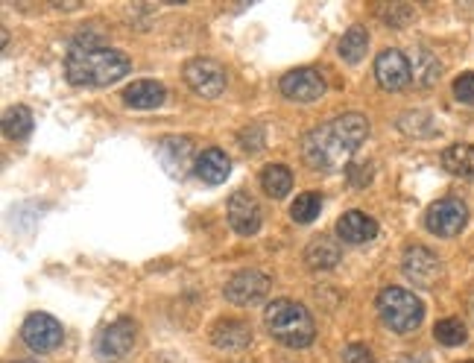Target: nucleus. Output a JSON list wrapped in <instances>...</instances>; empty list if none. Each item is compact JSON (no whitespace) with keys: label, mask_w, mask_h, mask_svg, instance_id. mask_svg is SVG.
<instances>
[{"label":"nucleus","mask_w":474,"mask_h":363,"mask_svg":"<svg viewBox=\"0 0 474 363\" xmlns=\"http://www.w3.org/2000/svg\"><path fill=\"white\" fill-rule=\"evenodd\" d=\"M62 322L50 314H30L21 326V340L33 348V352H53L62 346Z\"/></svg>","instance_id":"obj_7"},{"label":"nucleus","mask_w":474,"mask_h":363,"mask_svg":"<svg viewBox=\"0 0 474 363\" xmlns=\"http://www.w3.org/2000/svg\"><path fill=\"white\" fill-rule=\"evenodd\" d=\"M193 173L200 176L205 185H220V182H226L229 173H232V162H229V155L217 150V147H211V150H202V155L196 159L193 164Z\"/></svg>","instance_id":"obj_16"},{"label":"nucleus","mask_w":474,"mask_h":363,"mask_svg":"<svg viewBox=\"0 0 474 363\" xmlns=\"http://www.w3.org/2000/svg\"><path fill=\"white\" fill-rule=\"evenodd\" d=\"M270 290V279L261 270H241L226 284V299L234 305H255Z\"/></svg>","instance_id":"obj_10"},{"label":"nucleus","mask_w":474,"mask_h":363,"mask_svg":"<svg viewBox=\"0 0 474 363\" xmlns=\"http://www.w3.org/2000/svg\"><path fill=\"white\" fill-rule=\"evenodd\" d=\"M263 322H267L270 334L279 343L290 346V348H305L313 343V317L308 314L305 305H299L293 299H275L267 305V314H263Z\"/></svg>","instance_id":"obj_3"},{"label":"nucleus","mask_w":474,"mask_h":363,"mask_svg":"<svg viewBox=\"0 0 474 363\" xmlns=\"http://www.w3.org/2000/svg\"><path fill=\"white\" fill-rule=\"evenodd\" d=\"M442 167L451 176L474 179V147L471 144H451L442 152Z\"/></svg>","instance_id":"obj_20"},{"label":"nucleus","mask_w":474,"mask_h":363,"mask_svg":"<svg viewBox=\"0 0 474 363\" xmlns=\"http://www.w3.org/2000/svg\"><path fill=\"white\" fill-rule=\"evenodd\" d=\"M211 340H214L217 348L241 352V348L252 343V329H249L243 319H220L217 326L211 329Z\"/></svg>","instance_id":"obj_14"},{"label":"nucleus","mask_w":474,"mask_h":363,"mask_svg":"<svg viewBox=\"0 0 474 363\" xmlns=\"http://www.w3.org/2000/svg\"><path fill=\"white\" fill-rule=\"evenodd\" d=\"M191 141L188 138H164L162 144H158V159L167 167L170 173H184V167L191 162Z\"/></svg>","instance_id":"obj_19"},{"label":"nucleus","mask_w":474,"mask_h":363,"mask_svg":"<svg viewBox=\"0 0 474 363\" xmlns=\"http://www.w3.org/2000/svg\"><path fill=\"white\" fill-rule=\"evenodd\" d=\"M369 138V121L358 112L340 114L331 123L305 135V162L313 171H340Z\"/></svg>","instance_id":"obj_1"},{"label":"nucleus","mask_w":474,"mask_h":363,"mask_svg":"<svg viewBox=\"0 0 474 363\" xmlns=\"http://www.w3.org/2000/svg\"><path fill=\"white\" fill-rule=\"evenodd\" d=\"M366 47H369V33L363 27H349L346 33H342V38H340L337 54H340L342 62L358 64L366 56Z\"/></svg>","instance_id":"obj_21"},{"label":"nucleus","mask_w":474,"mask_h":363,"mask_svg":"<svg viewBox=\"0 0 474 363\" xmlns=\"http://www.w3.org/2000/svg\"><path fill=\"white\" fill-rule=\"evenodd\" d=\"M129 56L114 47L97 44L94 38L79 35L71 44L68 56H64V74L74 85L83 88H97V85H112L123 80L129 74Z\"/></svg>","instance_id":"obj_2"},{"label":"nucleus","mask_w":474,"mask_h":363,"mask_svg":"<svg viewBox=\"0 0 474 363\" xmlns=\"http://www.w3.org/2000/svg\"><path fill=\"white\" fill-rule=\"evenodd\" d=\"M425 223H428V231H433L437 238H454L466 229L469 209H466V202L448 197V200H439L430 205L425 214Z\"/></svg>","instance_id":"obj_5"},{"label":"nucleus","mask_w":474,"mask_h":363,"mask_svg":"<svg viewBox=\"0 0 474 363\" xmlns=\"http://www.w3.org/2000/svg\"><path fill=\"white\" fill-rule=\"evenodd\" d=\"M337 235L346 243H369L378 235V223L363 211H346L337 220Z\"/></svg>","instance_id":"obj_15"},{"label":"nucleus","mask_w":474,"mask_h":363,"mask_svg":"<svg viewBox=\"0 0 474 363\" xmlns=\"http://www.w3.org/2000/svg\"><path fill=\"white\" fill-rule=\"evenodd\" d=\"M261 185L272 200H281V197H287V191L293 188V173H290L284 164H270V167H263Z\"/></svg>","instance_id":"obj_22"},{"label":"nucleus","mask_w":474,"mask_h":363,"mask_svg":"<svg viewBox=\"0 0 474 363\" xmlns=\"http://www.w3.org/2000/svg\"><path fill=\"white\" fill-rule=\"evenodd\" d=\"M342 363H375V358L363 343H351L346 346V352H342Z\"/></svg>","instance_id":"obj_28"},{"label":"nucleus","mask_w":474,"mask_h":363,"mask_svg":"<svg viewBox=\"0 0 474 363\" xmlns=\"http://www.w3.org/2000/svg\"><path fill=\"white\" fill-rule=\"evenodd\" d=\"M305 261L313 270H331L340 261V243L334 238L316 235L308 246H305Z\"/></svg>","instance_id":"obj_18"},{"label":"nucleus","mask_w":474,"mask_h":363,"mask_svg":"<svg viewBox=\"0 0 474 363\" xmlns=\"http://www.w3.org/2000/svg\"><path fill=\"white\" fill-rule=\"evenodd\" d=\"M471 317H474V302H471Z\"/></svg>","instance_id":"obj_29"},{"label":"nucleus","mask_w":474,"mask_h":363,"mask_svg":"<svg viewBox=\"0 0 474 363\" xmlns=\"http://www.w3.org/2000/svg\"><path fill=\"white\" fill-rule=\"evenodd\" d=\"M454 97L466 106H474V74H463L454 80Z\"/></svg>","instance_id":"obj_27"},{"label":"nucleus","mask_w":474,"mask_h":363,"mask_svg":"<svg viewBox=\"0 0 474 363\" xmlns=\"http://www.w3.org/2000/svg\"><path fill=\"white\" fill-rule=\"evenodd\" d=\"M132 346H135V322L132 319H117L112 326H105L97 340H94V352L100 360L105 363H114V360H123Z\"/></svg>","instance_id":"obj_6"},{"label":"nucleus","mask_w":474,"mask_h":363,"mask_svg":"<svg viewBox=\"0 0 474 363\" xmlns=\"http://www.w3.org/2000/svg\"><path fill=\"white\" fill-rule=\"evenodd\" d=\"M375 80L380 83V88L387 91H401L407 83L413 80V68H410V59H407L401 50H384L378 59H375Z\"/></svg>","instance_id":"obj_11"},{"label":"nucleus","mask_w":474,"mask_h":363,"mask_svg":"<svg viewBox=\"0 0 474 363\" xmlns=\"http://www.w3.org/2000/svg\"><path fill=\"white\" fill-rule=\"evenodd\" d=\"M229 223L237 235H255L261 229V205L249 191H234L229 197Z\"/></svg>","instance_id":"obj_13"},{"label":"nucleus","mask_w":474,"mask_h":363,"mask_svg":"<svg viewBox=\"0 0 474 363\" xmlns=\"http://www.w3.org/2000/svg\"><path fill=\"white\" fill-rule=\"evenodd\" d=\"M164 97H167L164 85L153 80H138L123 91V103L129 109H158Z\"/></svg>","instance_id":"obj_17"},{"label":"nucleus","mask_w":474,"mask_h":363,"mask_svg":"<svg viewBox=\"0 0 474 363\" xmlns=\"http://www.w3.org/2000/svg\"><path fill=\"white\" fill-rule=\"evenodd\" d=\"M433 337H437L442 346H463L469 334L459 319H439L437 329H433Z\"/></svg>","instance_id":"obj_26"},{"label":"nucleus","mask_w":474,"mask_h":363,"mask_svg":"<svg viewBox=\"0 0 474 363\" xmlns=\"http://www.w3.org/2000/svg\"><path fill=\"white\" fill-rule=\"evenodd\" d=\"M33 132V112L26 106H12L4 114V135L9 141H24Z\"/></svg>","instance_id":"obj_23"},{"label":"nucleus","mask_w":474,"mask_h":363,"mask_svg":"<svg viewBox=\"0 0 474 363\" xmlns=\"http://www.w3.org/2000/svg\"><path fill=\"white\" fill-rule=\"evenodd\" d=\"M378 314L384 326L395 334H410L425 319V305L416 293L404 288H387L378 293Z\"/></svg>","instance_id":"obj_4"},{"label":"nucleus","mask_w":474,"mask_h":363,"mask_svg":"<svg viewBox=\"0 0 474 363\" xmlns=\"http://www.w3.org/2000/svg\"><path fill=\"white\" fill-rule=\"evenodd\" d=\"M281 94L296 103H313L325 94V80L313 68H296L281 76Z\"/></svg>","instance_id":"obj_12"},{"label":"nucleus","mask_w":474,"mask_h":363,"mask_svg":"<svg viewBox=\"0 0 474 363\" xmlns=\"http://www.w3.org/2000/svg\"><path fill=\"white\" fill-rule=\"evenodd\" d=\"M410 68H413V80L419 85H433L442 74V64L437 62V56H433L430 50H416L410 59Z\"/></svg>","instance_id":"obj_24"},{"label":"nucleus","mask_w":474,"mask_h":363,"mask_svg":"<svg viewBox=\"0 0 474 363\" xmlns=\"http://www.w3.org/2000/svg\"><path fill=\"white\" fill-rule=\"evenodd\" d=\"M184 83L200 97L214 100L226 91V71H222L214 59H191L184 64Z\"/></svg>","instance_id":"obj_8"},{"label":"nucleus","mask_w":474,"mask_h":363,"mask_svg":"<svg viewBox=\"0 0 474 363\" xmlns=\"http://www.w3.org/2000/svg\"><path fill=\"white\" fill-rule=\"evenodd\" d=\"M463 363H474V360H463Z\"/></svg>","instance_id":"obj_30"},{"label":"nucleus","mask_w":474,"mask_h":363,"mask_svg":"<svg viewBox=\"0 0 474 363\" xmlns=\"http://www.w3.org/2000/svg\"><path fill=\"white\" fill-rule=\"evenodd\" d=\"M401 270L413 284H419V288H433L437 279L442 276L439 258H437V252H430L428 246H410V250H404Z\"/></svg>","instance_id":"obj_9"},{"label":"nucleus","mask_w":474,"mask_h":363,"mask_svg":"<svg viewBox=\"0 0 474 363\" xmlns=\"http://www.w3.org/2000/svg\"><path fill=\"white\" fill-rule=\"evenodd\" d=\"M320 211H322V197L316 191L299 193L293 205H290V217H293L296 223H313V220L320 217Z\"/></svg>","instance_id":"obj_25"}]
</instances>
